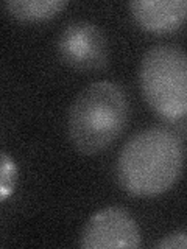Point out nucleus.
<instances>
[{
	"instance_id": "obj_1",
	"label": "nucleus",
	"mask_w": 187,
	"mask_h": 249,
	"mask_svg": "<svg viewBox=\"0 0 187 249\" xmlns=\"http://www.w3.org/2000/svg\"><path fill=\"white\" fill-rule=\"evenodd\" d=\"M184 167V145L173 131L153 126L137 132L117 159V178L134 196H156L176 184Z\"/></svg>"
},
{
	"instance_id": "obj_2",
	"label": "nucleus",
	"mask_w": 187,
	"mask_h": 249,
	"mask_svg": "<svg viewBox=\"0 0 187 249\" xmlns=\"http://www.w3.org/2000/svg\"><path fill=\"white\" fill-rule=\"evenodd\" d=\"M130 100L122 86L97 81L78 93L69 112V136L80 153L103 151L125 131Z\"/></svg>"
},
{
	"instance_id": "obj_3",
	"label": "nucleus",
	"mask_w": 187,
	"mask_h": 249,
	"mask_svg": "<svg viewBox=\"0 0 187 249\" xmlns=\"http://www.w3.org/2000/svg\"><path fill=\"white\" fill-rule=\"evenodd\" d=\"M140 88L147 103L166 120L187 114V58L176 45L151 47L140 62Z\"/></svg>"
},
{
	"instance_id": "obj_4",
	"label": "nucleus",
	"mask_w": 187,
	"mask_h": 249,
	"mask_svg": "<svg viewBox=\"0 0 187 249\" xmlns=\"http://www.w3.org/2000/svg\"><path fill=\"white\" fill-rule=\"evenodd\" d=\"M142 245L140 229L127 209H101L86 223L81 233L84 249H134Z\"/></svg>"
},
{
	"instance_id": "obj_5",
	"label": "nucleus",
	"mask_w": 187,
	"mask_h": 249,
	"mask_svg": "<svg viewBox=\"0 0 187 249\" xmlns=\"http://www.w3.org/2000/svg\"><path fill=\"white\" fill-rule=\"evenodd\" d=\"M58 53L62 62L74 69H101L108 61V41L95 23L76 20L62 30Z\"/></svg>"
},
{
	"instance_id": "obj_6",
	"label": "nucleus",
	"mask_w": 187,
	"mask_h": 249,
	"mask_svg": "<svg viewBox=\"0 0 187 249\" xmlns=\"http://www.w3.org/2000/svg\"><path fill=\"white\" fill-rule=\"evenodd\" d=\"M130 8L140 27L159 35L178 30L187 14L186 0H134Z\"/></svg>"
},
{
	"instance_id": "obj_7",
	"label": "nucleus",
	"mask_w": 187,
	"mask_h": 249,
	"mask_svg": "<svg viewBox=\"0 0 187 249\" xmlns=\"http://www.w3.org/2000/svg\"><path fill=\"white\" fill-rule=\"evenodd\" d=\"M69 5L67 0H8L5 10L23 22H42L55 18Z\"/></svg>"
},
{
	"instance_id": "obj_8",
	"label": "nucleus",
	"mask_w": 187,
	"mask_h": 249,
	"mask_svg": "<svg viewBox=\"0 0 187 249\" xmlns=\"http://www.w3.org/2000/svg\"><path fill=\"white\" fill-rule=\"evenodd\" d=\"M18 184V165L10 154L0 151V202L8 199Z\"/></svg>"
},
{
	"instance_id": "obj_9",
	"label": "nucleus",
	"mask_w": 187,
	"mask_h": 249,
	"mask_svg": "<svg viewBox=\"0 0 187 249\" xmlns=\"http://www.w3.org/2000/svg\"><path fill=\"white\" fill-rule=\"evenodd\" d=\"M156 249H186L187 248V233L184 231H178L168 233L161 241L154 245Z\"/></svg>"
}]
</instances>
